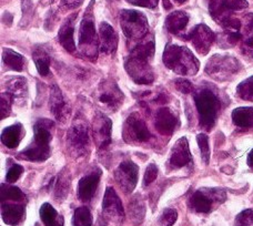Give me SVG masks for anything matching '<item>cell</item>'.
<instances>
[{
  "label": "cell",
  "instance_id": "40",
  "mask_svg": "<svg viewBox=\"0 0 253 226\" xmlns=\"http://www.w3.org/2000/svg\"><path fill=\"white\" fill-rule=\"evenodd\" d=\"M222 4L228 10H242L249 6L247 0H222Z\"/></svg>",
  "mask_w": 253,
  "mask_h": 226
},
{
  "label": "cell",
  "instance_id": "2",
  "mask_svg": "<svg viewBox=\"0 0 253 226\" xmlns=\"http://www.w3.org/2000/svg\"><path fill=\"white\" fill-rule=\"evenodd\" d=\"M164 62L170 70L181 75H196L200 67L197 58L188 48L180 47L177 44H168L166 47Z\"/></svg>",
  "mask_w": 253,
  "mask_h": 226
},
{
  "label": "cell",
  "instance_id": "42",
  "mask_svg": "<svg viewBox=\"0 0 253 226\" xmlns=\"http://www.w3.org/2000/svg\"><path fill=\"white\" fill-rule=\"evenodd\" d=\"M158 175V168L156 164H149L148 168L146 170V173H144V178H143V184L144 185H149L151 184L153 181L157 179Z\"/></svg>",
  "mask_w": 253,
  "mask_h": 226
},
{
  "label": "cell",
  "instance_id": "10",
  "mask_svg": "<svg viewBox=\"0 0 253 226\" xmlns=\"http://www.w3.org/2000/svg\"><path fill=\"white\" fill-rule=\"evenodd\" d=\"M138 165L132 161H125L115 173L117 183L125 193H131L138 183Z\"/></svg>",
  "mask_w": 253,
  "mask_h": 226
},
{
  "label": "cell",
  "instance_id": "26",
  "mask_svg": "<svg viewBox=\"0 0 253 226\" xmlns=\"http://www.w3.org/2000/svg\"><path fill=\"white\" fill-rule=\"evenodd\" d=\"M33 58L40 75H47L50 69V57L42 47L36 46L33 51Z\"/></svg>",
  "mask_w": 253,
  "mask_h": 226
},
{
  "label": "cell",
  "instance_id": "20",
  "mask_svg": "<svg viewBox=\"0 0 253 226\" xmlns=\"http://www.w3.org/2000/svg\"><path fill=\"white\" fill-rule=\"evenodd\" d=\"M100 50L103 53L115 52L118 47V36H117L114 28L107 22H102L100 25Z\"/></svg>",
  "mask_w": 253,
  "mask_h": 226
},
{
  "label": "cell",
  "instance_id": "1",
  "mask_svg": "<svg viewBox=\"0 0 253 226\" xmlns=\"http://www.w3.org/2000/svg\"><path fill=\"white\" fill-rule=\"evenodd\" d=\"M52 125L48 120H38L34 125L35 138L33 143L22 151L18 157L30 162H42L50 156L51 133L49 129Z\"/></svg>",
  "mask_w": 253,
  "mask_h": 226
},
{
  "label": "cell",
  "instance_id": "27",
  "mask_svg": "<svg viewBox=\"0 0 253 226\" xmlns=\"http://www.w3.org/2000/svg\"><path fill=\"white\" fill-rule=\"evenodd\" d=\"M70 174L68 173L67 169H63L55 182V197L58 201H63L70 189Z\"/></svg>",
  "mask_w": 253,
  "mask_h": 226
},
{
  "label": "cell",
  "instance_id": "22",
  "mask_svg": "<svg viewBox=\"0 0 253 226\" xmlns=\"http://www.w3.org/2000/svg\"><path fill=\"white\" fill-rule=\"evenodd\" d=\"M49 107H50V111L58 121H62L67 115L66 113V102L63 99L61 90L53 85L51 88L50 93V100H49Z\"/></svg>",
  "mask_w": 253,
  "mask_h": 226
},
{
  "label": "cell",
  "instance_id": "17",
  "mask_svg": "<svg viewBox=\"0 0 253 226\" xmlns=\"http://www.w3.org/2000/svg\"><path fill=\"white\" fill-rule=\"evenodd\" d=\"M178 119L169 108H160L156 114V129L162 135H171L177 126Z\"/></svg>",
  "mask_w": 253,
  "mask_h": 226
},
{
  "label": "cell",
  "instance_id": "33",
  "mask_svg": "<svg viewBox=\"0 0 253 226\" xmlns=\"http://www.w3.org/2000/svg\"><path fill=\"white\" fill-rule=\"evenodd\" d=\"M129 211L130 216L132 218L134 222H142L144 218V213H146V207H144L143 202L140 200L139 196H134L132 201L129 204Z\"/></svg>",
  "mask_w": 253,
  "mask_h": 226
},
{
  "label": "cell",
  "instance_id": "44",
  "mask_svg": "<svg viewBox=\"0 0 253 226\" xmlns=\"http://www.w3.org/2000/svg\"><path fill=\"white\" fill-rule=\"evenodd\" d=\"M126 1L131 4H134V6L153 9L158 6L159 0H126Z\"/></svg>",
  "mask_w": 253,
  "mask_h": 226
},
{
  "label": "cell",
  "instance_id": "25",
  "mask_svg": "<svg viewBox=\"0 0 253 226\" xmlns=\"http://www.w3.org/2000/svg\"><path fill=\"white\" fill-rule=\"evenodd\" d=\"M233 123L241 129H249L253 126V108H238L232 112Z\"/></svg>",
  "mask_w": 253,
  "mask_h": 226
},
{
  "label": "cell",
  "instance_id": "36",
  "mask_svg": "<svg viewBox=\"0 0 253 226\" xmlns=\"http://www.w3.org/2000/svg\"><path fill=\"white\" fill-rule=\"evenodd\" d=\"M197 140H198L199 148H200V151H201L202 160L206 164H209L210 149H209V139H208V135L205 133L198 134Z\"/></svg>",
  "mask_w": 253,
  "mask_h": 226
},
{
  "label": "cell",
  "instance_id": "21",
  "mask_svg": "<svg viewBox=\"0 0 253 226\" xmlns=\"http://www.w3.org/2000/svg\"><path fill=\"white\" fill-rule=\"evenodd\" d=\"M1 216L3 222L8 225H19L25 218V206L21 204H4L1 206Z\"/></svg>",
  "mask_w": 253,
  "mask_h": 226
},
{
  "label": "cell",
  "instance_id": "47",
  "mask_svg": "<svg viewBox=\"0 0 253 226\" xmlns=\"http://www.w3.org/2000/svg\"><path fill=\"white\" fill-rule=\"evenodd\" d=\"M156 102L160 103V105H165V103L168 101V97L165 96V94H160V96H158V98L155 100Z\"/></svg>",
  "mask_w": 253,
  "mask_h": 226
},
{
  "label": "cell",
  "instance_id": "37",
  "mask_svg": "<svg viewBox=\"0 0 253 226\" xmlns=\"http://www.w3.org/2000/svg\"><path fill=\"white\" fill-rule=\"evenodd\" d=\"M178 219L177 211L173 209H167L160 216V225L161 226H173L175 221Z\"/></svg>",
  "mask_w": 253,
  "mask_h": 226
},
{
  "label": "cell",
  "instance_id": "38",
  "mask_svg": "<svg viewBox=\"0 0 253 226\" xmlns=\"http://www.w3.org/2000/svg\"><path fill=\"white\" fill-rule=\"evenodd\" d=\"M234 226H253V210L242 211L236 218Z\"/></svg>",
  "mask_w": 253,
  "mask_h": 226
},
{
  "label": "cell",
  "instance_id": "16",
  "mask_svg": "<svg viewBox=\"0 0 253 226\" xmlns=\"http://www.w3.org/2000/svg\"><path fill=\"white\" fill-rule=\"evenodd\" d=\"M101 174H102L101 170L97 169L96 171H93L92 173L84 176V178L79 181L78 197L80 201L83 202L91 201L94 193L97 191L99 182H100Z\"/></svg>",
  "mask_w": 253,
  "mask_h": 226
},
{
  "label": "cell",
  "instance_id": "15",
  "mask_svg": "<svg viewBox=\"0 0 253 226\" xmlns=\"http://www.w3.org/2000/svg\"><path fill=\"white\" fill-rule=\"evenodd\" d=\"M111 120L102 113H98L93 120V138L99 149H106L111 143Z\"/></svg>",
  "mask_w": 253,
  "mask_h": 226
},
{
  "label": "cell",
  "instance_id": "50",
  "mask_svg": "<svg viewBox=\"0 0 253 226\" xmlns=\"http://www.w3.org/2000/svg\"><path fill=\"white\" fill-rule=\"evenodd\" d=\"M55 226H63V218H62V216H60L59 220H58V222H57V224Z\"/></svg>",
  "mask_w": 253,
  "mask_h": 226
},
{
  "label": "cell",
  "instance_id": "23",
  "mask_svg": "<svg viewBox=\"0 0 253 226\" xmlns=\"http://www.w3.org/2000/svg\"><path fill=\"white\" fill-rule=\"evenodd\" d=\"M189 22V16L183 11H174L167 17L166 26L171 34L179 35L186 28Z\"/></svg>",
  "mask_w": 253,
  "mask_h": 226
},
{
  "label": "cell",
  "instance_id": "43",
  "mask_svg": "<svg viewBox=\"0 0 253 226\" xmlns=\"http://www.w3.org/2000/svg\"><path fill=\"white\" fill-rule=\"evenodd\" d=\"M174 85L175 88H177L180 92H182L184 94H188V93H191L193 91V85L192 83L190 82L189 80L187 79H177L174 81Z\"/></svg>",
  "mask_w": 253,
  "mask_h": 226
},
{
  "label": "cell",
  "instance_id": "5",
  "mask_svg": "<svg viewBox=\"0 0 253 226\" xmlns=\"http://www.w3.org/2000/svg\"><path fill=\"white\" fill-rule=\"evenodd\" d=\"M120 24L125 36L129 39H141L148 34L147 18L137 10H124Z\"/></svg>",
  "mask_w": 253,
  "mask_h": 226
},
{
  "label": "cell",
  "instance_id": "14",
  "mask_svg": "<svg viewBox=\"0 0 253 226\" xmlns=\"http://www.w3.org/2000/svg\"><path fill=\"white\" fill-rule=\"evenodd\" d=\"M192 41L193 47L201 55H207L213 43L215 36L206 25H199L194 28L188 37Z\"/></svg>",
  "mask_w": 253,
  "mask_h": 226
},
{
  "label": "cell",
  "instance_id": "18",
  "mask_svg": "<svg viewBox=\"0 0 253 226\" xmlns=\"http://www.w3.org/2000/svg\"><path fill=\"white\" fill-rule=\"evenodd\" d=\"M191 161V153L189 150V143L186 138L179 139L174 144L170 156V164L174 169H180L186 166Z\"/></svg>",
  "mask_w": 253,
  "mask_h": 226
},
{
  "label": "cell",
  "instance_id": "12",
  "mask_svg": "<svg viewBox=\"0 0 253 226\" xmlns=\"http://www.w3.org/2000/svg\"><path fill=\"white\" fill-rule=\"evenodd\" d=\"M126 69L131 78L138 84H150L153 81V74L148 60L130 57L126 62Z\"/></svg>",
  "mask_w": 253,
  "mask_h": 226
},
{
  "label": "cell",
  "instance_id": "48",
  "mask_svg": "<svg viewBox=\"0 0 253 226\" xmlns=\"http://www.w3.org/2000/svg\"><path fill=\"white\" fill-rule=\"evenodd\" d=\"M248 165L250 166V168H253V149L251 150V152L249 153V155H248Z\"/></svg>",
  "mask_w": 253,
  "mask_h": 226
},
{
  "label": "cell",
  "instance_id": "45",
  "mask_svg": "<svg viewBox=\"0 0 253 226\" xmlns=\"http://www.w3.org/2000/svg\"><path fill=\"white\" fill-rule=\"evenodd\" d=\"M84 2V0H62V4L69 9H74L81 6V3Z\"/></svg>",
  "mask_w": 253,
  "mask_h": 226
},
{
  "label": "cell",
  "instance_id": "49",
  "mask_svg": "<svg viewBox=\"0 0 253 226\" xmlns=\"http://www.w3.org/2000/svg\"><path fill=\"white\" fill-rule=\"evenodd\" d=\"M164 6L166 9H170L171 7H172L171 6V3L169 2V0H164Z\"/></svg>",
  "mask_w": 253,
  "mask_h": 226
},
{
  "label": "cell",
  "instance_id": "32",
  "mask_svg": "<svg viewBox=\"0 0 253 226\" xmlns=\"http://www.w3.org/2000/svg\"><path fill=\"white\" fill-rule=\"evenodd\" d=\"M7 89L13 97H24L27 93V81L22 76H16L8 81Z\"/></svg>",
  "mask_w": 253,
  "mask_h": 226
},
{
  "label": "cell",
  "instance_id": "39",
  "mask_svg": "<svg viewBox=\"0 0 253 226\" xmlns=\"http://www.w3.org/2000/svg\"><path fill=\"white\" fill-rule=\"evenodd\" d=\"M12 100L13 96L11 93L1 94V105H0V109H1V119H4V117H7L10 114Z\"/></svg>",
  "mask_w": 253,
  "mask_h": 226
},
{
  "label": "cell",
  "instance_id": "41",
  "mask_svg": "<svg viewBox=\"0 0 253 226\" xmlns=\"http://www.w3.org/2000/svg\"><path fill=\"white\" fill-rule=\"evenodd\" d=\"M22 172H24V168H22L21 165H18V164L12 165L11 168L9 169L8 172H7V175H6L7 182L8 183H15L16 181H18V179L20 178Z\"/></svg>",
  "mask_w": 253,
  "mask_h": 226
},
{
  "label": "cell",
  "instance_id": "11",
  "mask_svg": "<svg viewBox=\"0 0 253 226\" xmlns=\"http://www.w3.org/2000/svg\"><path fill=\"white\" fill-rule=\"evenodd\" d=\"M124 137L126 142H146L151 138V134L141 117L138 114H132L126 121Z\"/></svg>",
  "mask_w": 253,
  "mask_h": 226
},
{
  "label": "cell",
  "instance_id": "31",
  "mask_svg": "<svg viewBox=\"0 0 253 226\" xmlns=\"http://www.w3.org/2000/svg\"><path fill=\"white\" fill-rule=\"evenodd\" d=\"M40 218H42L44 226H55L59 220L55 207L51 206L49 203H44L40 207Z\"/></svg>",
  "mask_w": 253,
  "mask_h": 226
},
{
  "label": "cell",
  "instance_id": "30",
  "mask_svg": "<svg viewBox=\"0 0 253 226\" xmlns=\"http://www.w3.org/2000/svg\"><path fill=\"white\" fill-rule=\"evenodd\" d=\"M92 215L91 212L85 206L78 207L75 211L74 218H72V226H91Z\"/></svg>",
  "mask_w": 253,
  "mask_h": 226
},
{
  "label": "cell",
  "instance_id": "19",
  "mask_svg": "<svg viewBox=\"0 0 253 226\" xmlns=\"http://www.w3.org/2000/svg\"><path fill=\"white\" fill-rule=\"evenodd\" d=\"M76 18H77L76 13H74V15L68 18V19L65 21V24L61 26V28L59 30V35H58V39H59V42L61 43V46L69 52L76 51V43L74 39Z\"/></svg>",
  "mask_w": 253,
  "mask_h": 226
},
{
  "label": "cell",
  "instance_id": "51",
  "mask_svg": "<svg viewBox=\"0 0 253 226\" xmlns=\"http://www.w3.org/2000/svg\"><path fill=\"white\" fill-rule=\"evenodd\" d=\"M175 2H178V3H184L187 1V0H174Z\"/></svg>",
  "mask_w": 253,
  "mask_h": 226
},
{
  "label": "cell",
  "instance_id": "7",
  "mask_svg": "<svg viewBox=\"0 0 253 226\" xmlns=\"http://www.w3.org/2000/svg\"><path fill=\"white\" fill-rule=\"evenodd\" d=\"M88 125L83 119H76L68 131L67 140L72 154L77 156L84 155L89 149Z\"/></svg>",
  "mask_w": 253,
  "mask_h": 226
},
{
  "label": "cell",
  "instance_id": "13",
  "mask_svg": "<svg viewBox=\"0 0 253 226\" xmlns=\"http://www.w3.org/2000/svg\"><path fill=\"white\" fill-rule=\"evenodd\" d=\"M124 100V93L120 91L115 81H105L99 90V101L108 109L117 111Z\"/></svg>",
  "mask_w": 253,
  "mask_h": 226
},
{
  "label": "cell",
  "instance_id": "8",
  "mask_svg": "<svg viewBox=\"0 0 253 226\" xmlns=\"http://www.w3.org/2000/svg\"><path fill=\"white\" fill-rule=\"evenodd\" d=\"M225 194L219 188H203L194 192L189 200V205L194 212L198 213H209L212 210L214 202H222Z\"/></svg>",
  "mask_w": 253,
  "mask_h": 226
},
{
  "label": "cell",
  "instance_id": "29",
  "mask_svg": "<svg viewBox=\"0 0 253 226\" xmlns=\"http://www.w3.org/2000/svg\"><path fill=\"white\" fill-rule=\"evenodd\" d=\"M153 53H155V41L153 38L150 40H146L141 43H139L132 51H131L130 57L142 59V60H150Z\"/></svg>",
  "mask_w": 253,
  "mask_h": 226
},
{
  "label": "cell",
  "instance_id": "28",
  "mask_svg": "<svg viewBox=\"0 0 253 226\" xmlns=\"http://www.w3.org/2000/svg\"><path fill=\"white\" fill-rule=\"evenodd\" d=\"M2 61L8 68L15 71H22L25 66V58L11 49H3Z\"/></svg>",
  "mask_w": 253,
  "mask_h": 226
},
{
  "label": "cell",
  "instance_id": "24",
  "mask_svg": "<svg viewBox=\"0 0 253 226\" xmlns=\"http://www.w3.org/2000/svg\"><path fill=\"white\" fill-rule=\"evenodd\" d=\"M22 133V125L20 123H16L3 129L1 133V141L4 147L9 149H16L20 143Z\"/></svg>",
  "mask_w": 253,
  "mask_h": 226
},
{
  "label": "cell",
  "instance_id": "35",
  "mask_svg": "<svg viewBox=\"0 0 253 226\" xmlns=\"http://www.w3.org/2000/svg\"><path fill=\"white\" fill-rule=\"evenodd\" d=\"M237 93L242 100L253 102V75L238 85Z\"/></svg>",
  "mask_w": 253,
  "mask_h": 226
},
{
  "label": "cell",
  "instance_id": "4",
  "mask_svg": "<svg viewBox=\"0 0 253 226\" xmlns=\"http://www.w3.org/2000/svg\"><path fill=\"white\" fill-rule=\"evenodd\" d=\"M239 70H240V63L236 58L221 55L212 57L206 67L207 74L219 81L230 79Z\"/></svg>",
  "mask_w": 253,
  "mask_h": 226
},
{
  "label": "cell",
  "instance_id": "9",
  "mask_svg": "<svg viewBox=\"0 0 253 226\" xmlns=\"http://www.w3.org/2000/svg\"><path fill=\"white\" fill-rule=\"evenodd\" d=\"M102 210L108 220L120 225L125 220V211L118 194L112 188H107L105 196H103Z\"/></svg>",
  "mask_w": 253,
  "mask_h": 226
},
{
  "label": "cell",
  "instance_id": "3",
  "mask_svg": "<svg viewBox=\"0 0 253 226\" xmlns=\"http://www.w3.org/2000/svg\"><path fill=\"white\" fill-rule=\"evenodd\" d=\"M194 102L200 117V125L206 130L213 128L221 108L218 97L211 90L202 89L194 94Z\"/></svg>",
  "mask_w": 253,
  "mask_h": 226
},
{
  "label": "cell",
  "instance_id": "46",
  "mask_svg": "<svg viewBox=\"0 0 253 226\" xmlns=\"http://www.w3.org/2000/svg\"><path fill=\"white\" fill-rule=\"evenodd\" d=\"M22 1V10H24V15L28 13L31 10V0H21Z\"/></svg>",
  "mask_w": 253,
  "mask_h": 226
},
{
  "label": "cell",
  "instance_id": "34",
  "mask_svg": "<svg viewBox=\"0 0 253 226\" xmlns=\"http://www.w3.org/2000/svg\"><path fill=\"white\" fill-rule=\"evenodd\" d=\"M24 198V193L20 188L12 185H1V202L4 201H21Z\"/></svg>",
  "mask_w": 253,
  "mask_h": 226
},
{
  "label": "cell",
  "instance_id": "6",
  "mask_svg": "<svg viewBox=\"0 0 253 226\" xmlns=\"http://www.w3.org/2000/svg\"><path fill=\"white\" fill-rule=\"evenodd\" d=\"M79 49L85 57L96 59L98 53V35L94 28L93 18L89 13H85L81 21L79 30Z\"/></svg>",
  "mask_w": 253,
  "mask_h": 226
}]
</instances>
